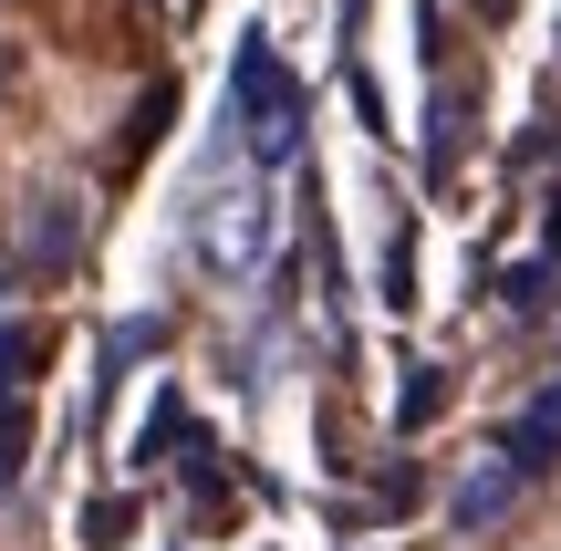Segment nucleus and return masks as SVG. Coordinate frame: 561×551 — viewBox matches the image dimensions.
Masks as SVG:
<instances>
[{
  "instance_id": "obj_1",
  "label": "nucleus",
  "mask_w": 561,
  "mask_h": 551,
  "mask_svg": "<svg viewBox=\"0 0 561 551\" xmlns=\"http://www.w3.org/2000/svg\"><path fill=\"white\" fill-rule=\"evenodd\" d=\"M271 250H280V198H271V177H261V167H250V177H219V187L198 198V271H208V282H261Z\"/></svg>"
},
{
  "instance_id": "obj_2",
  "label": "nucleus",
  "mask_w": 561,
  "mask_h": 551,
  "mask_svg": "<svg viewBox=\"0 0 561 551\" xmlns=\"http://www.w3.org/2000/svg\"><path fill=\"white\" fill-rule=\"evenodd\" d=\"M240 136H250V157H261V167H280L301 146V83L271 62L261 32L240 42Z\"/></svg>"
},
{
  "instance_id": "obj_3",
  "label": "nucleus",
  "mask_w": 561,
  "mask_h": 551,
  "mask_svg": "<svg viewBox=\"0 0 561 551\" xmlns=\"http://www.w3.org/2000/svg\"><path fill=\"white\" fill-rule=\"evenodd\" d=\"M510 490H520V469H510V458H489V469H479V479H468V490H458V520H468V531H479V520L500 510Z\"/></svg>"
},
{
  "instance_id": "obj_4",
  "label": "nucleus",
  "mask_w": 561,
  "mask_h": 551,
  "mask_svg": "<svg viewBox=\"0 0 561 551\" xmlns=\"http://www.w3.org/2000/svg\"><path fill=\"white\" fill-rule=\"evenodd\" d=\"M530 416H551V427H561V386H551V395H541V406H530Z\"/></svg>"
}]
</instances>
